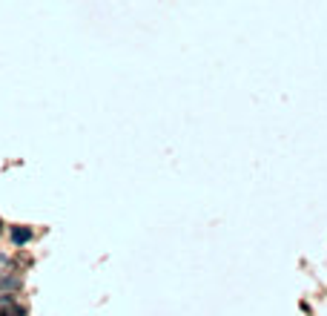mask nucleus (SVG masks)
Segmentation results:
<instances>
[{"label": "nucleus", "mask_w": 327, "mask_h": 316, "mask_svg": "<svg viewBox=\"0 0 327 316\" xmlns=\"http://www.w3.org/2000/svg\"><path fill=\"white\" fill-rule=\"evenodd\" d=\"M0 233H3V219H0Z\"/></svg>", "instance_id": "nucleus-5"}, {"label": "nucleus", "mask_w": 327, "mask_h": 316, "mask_svg": "<svg viewBox=\"0 0 327 316\" xmlns=\"http://www.w3.org/2000/svg\"><path fill=\"white\" fill-rule=\"evenodd\" d=\"M0 316H26V305L17 293H0Z\"/></svg>", "instance_id": "nucleus-1"}, {"label": "nucleus", "mask_w": 327, "mask_h": 316, "mask_svg": "<svg viewBox=\"0 0 327 316\" xmlns=\"http://www.w3.org/2000/svg\"><path fill=\"white\" fill-rule=\"evenodd\" d=\"M32 239H35L32 227H26V224H15V227H12V244H15V247H26Z\"/></svg>", "instance_id": "nucleus-3"}, {"label": "nucleus", "mask_w": 327, "mask_h": 316, "mask_svg": "<svg viewBox=\"0 0 327 316\" xmlns=\"http://www.w3.org/2000/svg\"><path fill=\"white\" fill-rule=\"evenodd\" d=\"M20 290H23V273L20 270L0 273V293H20Z\"/></svg>", "instance_id": "nucleus-2"}, {"label": "nucleus", "mask_w": 327, "mask_h": 316, "mask_svg": "<svg viewBox=\"0 0 327 316\" xmlns=\"http://www.w3.org/2000/svg\"><path fill=\"white\" fill-rule=\"evenodd\" d=\"M6 270H9V259L0 256V273H6Z\"/></svg>", "instance_id": "nucleus-4"}]
</instances>
